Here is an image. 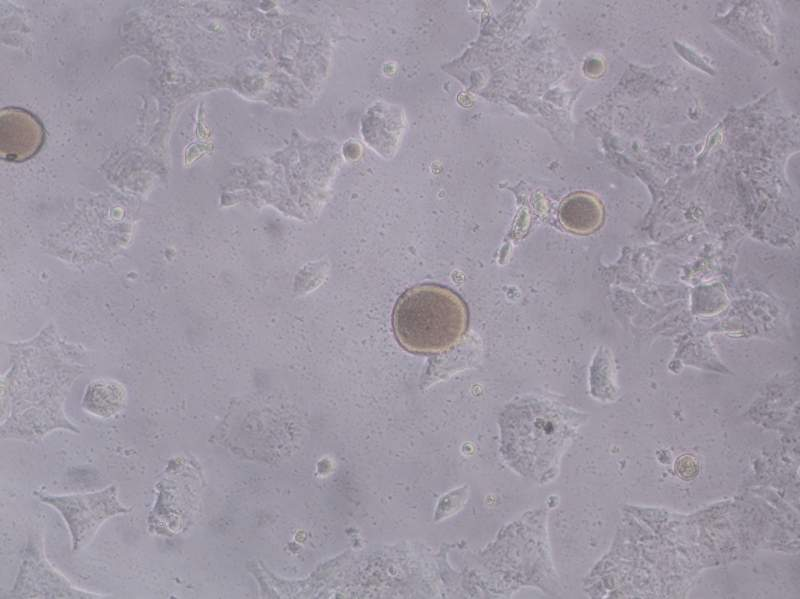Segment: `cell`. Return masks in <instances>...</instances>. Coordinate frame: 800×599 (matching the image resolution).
<instances>
[{
    "label": "cell",
    "instance_id": "obj_1",
    "mask_svg": "<svg viewBox=\"0 0 800 599\" xmlns=\"http://www.w3.org/2000/svg\"><path fill=\"white\" fill-rule=\"evenodd\" d=\"M548 509L535 508L507 523L483 549L465 554L454 568L456 598H510L531 587L557 597L561 585L553 566Z\"/></svg>",
    "mask_w": 800,
    "mask_h": 599
},
{
    "label": "cell",
    "instance_id": "obj_2",
    "mask_svg": "<svg viewBox=\"0 0 800 599\" xmlns=\"http://www.w3.org/2000/svg\"><path fill=\"white\" fill-rule=\"evenodd\" d=\"M498 427L499 452L511 470L540 485L557 477L575 431L567 408L546 396L526 395L505 407Z\"/></svg>",
    "mask_w": 800,
    "mask_h": 599
},
{
    "label": "cell",
    "instance_id": "obj_3",
    "mask_svg": "<svg viewBox=\"0 0 800 599\" xmlns=\"http://www.w3.org/2000/svg\"><path fill=\"white\" fill-rule=\"evenodd\" d=\"M467 309L451 290L420 285L398 300L393 327L403 347L417 353H436L456 344L467 327Z\"/></svg>",
    "mask_w": 800,
    "mask_h": 599
},
{
    "label": "cell",
    "instance_id": "obj_4",
    "mask_svg": "<svg viewBox=\"0 0 800 599\" xmlns=\"http://www.w3.org/2000/svg\"><path fill=\"white\" fill-rule=\"evenodd\" d=\"M44 501L62 513L72 533L75 549L86 542L105 519L127 511L118 503L112 487L85 495L47 497Z\"/></svg>",
    "mask_w": 800,
    "mask_h": 599
},
{
    "label": "cell",
    "instance_id": "obj_5",
    "mask_svg": "<svg viewBox=\"0 0 800 599\" xmlns=\"http://www.w3.org/2000/svg\"><path fill=\"white\" fill-rule=\"evenodd\" d=\"M45 141L41 121L19 107H5L0 112V156L9 162H24L35 156Z\"/></svg>",
    "mask_w": 800,
    "mask_h": 599
},
{
    "label": "cell",
    "instance_id": "obj_6",
    "mask_svg": "<svg viewBox=\"0 0 800 599\" xmlns=\"http://www.w3.org/2000/svg\"><path fill=\"white\" fill-rule=\"evenodd\" d=\"M559 217L568 230L588 233L599 225L601 209L594 198L585 194H575L561 204Z\"/></svg>",
    "mask_w": 800,
    "mask_h": 599
},
{
    "label": "cell",
    "instance_id": "obj_7",
    "mask_svg": "<svg viewBox=\"0 0 800 599\" xmlns=\"http://www.w3.org/2000/svg\"><path fill=\"white\" fill-rule=\"evenodd\" d=\"M470 495V487L463 485L443 494L434 510V522H441L463 509Z\"/></svg>",
    "mask_w": 800,
    "mask_h": 599
}]
</instances>
